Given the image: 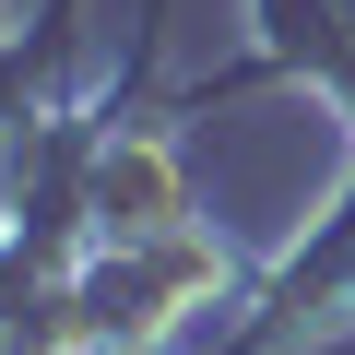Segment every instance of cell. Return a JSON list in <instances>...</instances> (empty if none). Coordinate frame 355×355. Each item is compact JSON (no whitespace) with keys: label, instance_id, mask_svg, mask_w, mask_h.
I'll use <instances>...</instances> for the list:
<instances>
[{"label":"cell","instance_id":"7a4b0ae2","mask_svg":"<svg viewBox=\"0 0 355 355\" xmlns=\"http://www.w3.org/2000/svg\"><path fill=\"white\" fill-rule=\"evenodd\" d=\"M331 331H355V166H343L331 214H308V237L237 284V320H225L214 355H296V343H331Z\"/></svg>","mask_w":355,"mask_h":355},{"label":"cell","instance_id":"277c9868","mask_svg":"<svg viewBox=\"0 0 355 355\" xmlns=\"http://www.w3.org/2000/svg\"><path fill=\"white\" fill-rule=\"evenodd\" d=\"M83 12V0H48V12L24 24L12 0H0V249H12V190H24V142L48 119V60H60V24Z\"/></svg>","mask_w":355,"mask_h":355},{"label":"cell","instance_id":"3957f363","mask_svg":"<svg viewBox=\"0 0 355 355\" xmlns=\"http://www.w3.org/2000/svg\"><path fill=\"white\" fill-rule=\"evenodd\" d=\"M190 225H202V190L178 154V107H119V130L95 142V178H83V249L190 237Z\"/></svg>","mask_w":355,"mask_h":355},{"label":"cell","instance_id":"6da1fadb","mask_svg":"<svg viewBox=\"0 0 355 355\" xmlns=\"http://www.w3.org/2000/svg\"><path fill=\"white\" fill-rule=\"evenodd\" d=\"M249 261L190 225V237H119L60 272V355H178L202 308H237Z\"/></svg>","mask_w":355,"mask_h":355}]
</instances>
